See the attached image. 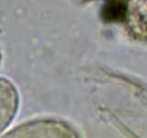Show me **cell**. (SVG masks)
Segmentation results:
<instances>
[{
	"label": "cell",
	"mask_w": 147,
	"mask_h": 138,
	"mask_svg": "<svg viewBox=\"0 0 147 138\" xmlns=\"http://www.w3.org/2000/svg\"><path fill=\"white\" fill-rule=\"evenodd\" d=\"M0 60H1V54H0Z\"/></svg>",
	"instance_id": "cell-4"
},
{
	"label": "cell",
	"mask_w": 147,
	"mask_h": 138,
	"mask_svg": "<svg viewBox=\"0 0 147 138\" xmlns=\"http://www.w3.org/2000/svg\"><path fill=\"white\" fill-rule=\"evenodd\" d=\"M102 17L106 21L123 22L125 17V1L108 0L102 8Z\"/></svg>",
	"instance_id": "cell-3"
},
{
	"label": "cell",
	"mask_w": 147,
	"mask_h": 138,
	"mask_svg": "<svg viewBox=\"0 0 147 138\" xmlns=\"http://www.w3.org/2000/svg\"><path fill=\"white\" fill-rule=\"evenodd\" d=\"M18 102L20 99L15 86L6 78L0 77V133L16 116Z\"/></svg>",
	"instance_id": "cell-2"
},
{
	"label": "cell",
	"mask_w": 147,
	"mask_h": 138,
	"mask_svg": "<svg viewBox=\"0 0 147 138\" xmlns=\"http://www.w3.org/2000/svg\"><path fill=\"white\" fill-rule=\"evenodd\" d=\"M123 23L128 33L136 41L147 43V0H124Z\"/></svg>",
	"instance_id": "cell-1"
}]
</instances>
